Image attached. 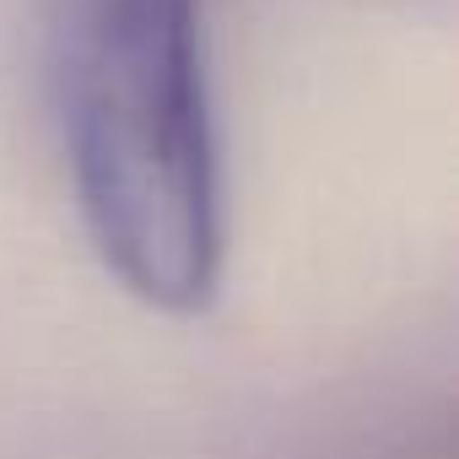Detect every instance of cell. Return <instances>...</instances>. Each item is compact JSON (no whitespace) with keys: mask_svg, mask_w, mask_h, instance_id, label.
<instances>
[{"mask_svg":"<svg viewBox=\"0 0 459 459\" xmlns=\"http://www.w3.org/2000/svg\"><path fill=\"white\" fill-rule=\"evenodd\" d=\"M82 227L146 308L195 319L227 260L200 0H39Z\"/></svg>","mask_w":459,"mask_h":459,"instance_id":"cell-1","label":"cell"}]
</instances>
